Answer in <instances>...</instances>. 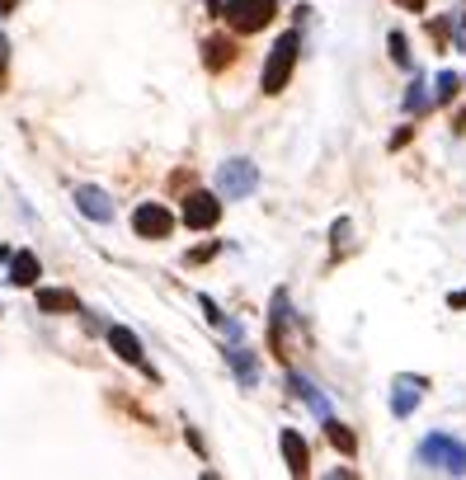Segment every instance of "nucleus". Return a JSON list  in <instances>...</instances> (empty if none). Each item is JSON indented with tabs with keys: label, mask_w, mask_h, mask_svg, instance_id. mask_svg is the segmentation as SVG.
Returning <instances> with one entry per match:
<instances>
[{
	"label": "nucleus",
	"mask_w": 466,
	"mask_h": 480,
	"mask_svg": "<svg viewBox=\"0 0 466 480\" xmlns=\"http://www.w3.org/2000/svg\"><path fill=\"white\" fill-rule=\"evenodd\" d=\"M297 47H301V34L297 28H288V34L268 47V62H264V95H283L288 90V80H292V66H297Z\"/></svg>",
	"instance_id": "1"
},
{
	"label": "nucleus",
	"mask_w": 466,
	"mask_h": 480,
	"mask_svg": "<svg viewBox=\"0 0 466 480\" xmlns=\"http://www.w3.org/2000/svg\"><path fill=\"white\" fill-rule=\"evenodd\" d=\"M420 466L429 471H452V475H466V447L452 438V434H429L420 443Z\"/></svg>",
	"instance_id": "2"
},
{
	"label": "nucleus",
	"mask_w": 466,
	"mask_h": 480,
	"mask_svg": "<svg viewBox=\"0 0 466 480\" xmlns=\"http://www.w3.org/2000/svg\"><path fill=\"white\" fill-rule=\"evenodd\" d=\"M255 189H259V169L245 160V156H236V160H227V165H217V198L236 203V198H250Z\"/></svg>",
	"instance_id": "3"
},
{
	"label": "nucleus",
	"mask_w": 466,
	"mask_h": 480,
	"mask_svg": "<svg viewBox=\"0 0 466 480\" xmlns=\"http://www.w3.org/2000/svg\"><path fill=\"white\" fill-rule=\"evenodd\" d=\"M279 0H227V24L236 34H259L264 24H273Z\"/></svg>",
	"instance_id": "4"
},
{
	"label": "nucleus",
	"mask_w": 466,
	"mask_h": 480,
	"mask_svg": "<svg viewBox=\"0 0 466 480\" xmlns=\"http://www.w3.org/2000/svg\"><path fill=\"white\" fill-rule=\"evenodd\" d=\"M179 217H184L188 231H212V226L222 221V198L208 193V189H194V193L184 198V212Z\"/></svg>",
	"instance_id": "5"
},
{
	"label": "nucleus",
	"mask_w": 466,
	"mask_h": 480,
	"mask_svg": "<svg viewBox=\"0 0 466 480\" xmlns=\"http://www.w3.org/2000/svg\"><path fill=\"white\" fill-rule=\"evenodd\" d=\"M108 349H114L127 367H137V373H147V377L156 382V367H151L147 353H142V339H137L127 325H108Z\"/></svg>",
	"instance_id": "6"
},
{
	"label": "nucleus",
	"mask_w": 466,
	"mask_h": 480,
	"mask_svg": "<svg viewBox=\"0 0 466 480\" xmlns=\"http://www.w3.org/2000/svg\"><path fill=\"white\" fill-rule=\"evenodd\" d=\"M132 231L142 240H166L175 231V217H170V208H160V203H142L132 212Z\"/></svg>",
	"instance_id": "7"
},
{
	"label": "nucleus",
	"mask_w": 466,
	"mask_h": 480,
	"mask_svg": "<svg viewBox=\"0 0 466 480\" xmlns=\"http://www.w3.org/2000/svg\"><path fill=\"white\" fill-rule=\"evenodd\" d=\"M76 212H86L90 221H114V198H108L104 189H95V184H80L76 189Z\"/></svg>",
	"instance_id": "8"
},
{
	"label": "nucleus",
	"mask_w": 466,
	"mask_h": 480,
	"mask_svg": "<svg viewBox=\"0 0 466 480\" xmlns=\"http://www.w3.org/2000/svg\"><path fill=\"white\" fill-rule=\"evenodd\" d=\"M420 391H424V377H396V391H391V410H396V419H410V414H415Z\"/></svg>",
	"instance_id": "9"
},
{
	"label": "nucleus",
	"mask_w": 466,
	"mask_h": 480,
	"mask_svg": "<svg viewBox=\"0 0 466 480\" xmlns=\"http://www.w3.org/2000/svg\"><path fill=\"white\" fill-rule=\"evenodd\" d=\"M279 443H283L288 471H292V475H307V471H311V452H307V443H301V434H297V429H283Z\"/></svg>",
	"instance_id": "10"
},
{
	"label": "nucleus",
	"mask_w": 466,
	"mask_h": 480,
	"mask_svg": "<svg viewBox=\"0 0 466 480\" xmlns=\"http://www.w3.org/2000/svg\"><path fill=\"white\" fill-rule=\"evenodd\" d=\"M38 278H43L38 254H34V250H15V254H10V282H15V288H34Z\"/></svg>",
	"instance_id": "11"
},
{
	"label": "nucleus",
	"mask_w": 466,
	"mask_h": 480,
	"mask_svg": "<svg viewBox=\"0 0 466 480\" xmlns=\"http://www.w3.org/2000/svg\"><path fill=\"white\" fill-rule=\"evenodd\" d=\"M76 292L71 288H38V311H47V316H66V311H76Z\"/></svg>",
	"instance_id": "12"
},
{
	"label": "nucleus",
	"mask_w": 466,
	"mask_h": 480,
	"mask_svg": "<svg viewBox=\"0 0 466 480\" xmlns=\"http://www.w3.org/2000/svg\"><path fill=\"white\" fill-rule=\"evenodd\" d=\"M227 363L236 367V377H240V386H255V382H259V363H255V353H250V349H245V344L227 349Z\"/></svg>",
	"instance_id": "13"
},
{
	"label": "nucleus",
	"mask_w": 466,
	"mask_h": 480,
	"mask_svg": "<svg viewBox=\"0 0 466 480\" xmlns=\"http://www.w3.org/2000/svg\"><path fill=\"white\" fill-rule=\"evenodd\" d=\"M203 62H208V71L231 66V62H236V43H231V38H208V43H203Z\"/></svg>",
	"instance_id": "14"
},
{
	"label": "nucleus",
	"mask_w": 466,
	"mask_h": 480,
	"mask_svg": "<svg viewBox=\"0 0 466 480\" xmlns=\"http://www.w3.org/2000/svg\"><path fill=\"white\" fill-rule=\"evenodd\" d=\"M288 386H292V395H297V401H307V405H311L320 419L330 414V401H325V395H320V391H316L307 377H297V373H292V377H288Z\"/></svg>",
	"instance_id": "15"
},
{
	"label": "nucleus",
	"mask_w": 466,
	"mask_h": 480,
	"mask_svg": "<svg viewBox=\"0 0 466 480\" xmlns=\"http://www.w3.org/2000/svg\"><path fill=\"white\" fill-rule=\"evenodd\" d=\"M288 321H292L288 292H273V316H268V325H273V349H283V330H288Z\"/></svg>",
	"instance_id": "16"
},
{
	"label": "nucleus",
	"mask_w": 466,
	"mask_h": 480,
	"mask_svg": "<svg viewBox=\"0 0 466 480\" xmlns=\"http://www.w3.org/2000/svg\"><path fill=\"white\" fill-rule=\"evenodd\" d=\"M325 438H330V443L344 452V457H353V452H359V438L349 434V424H339V419H330V414H325Z\"/></svg>",
	"instance_id": "17"
},
{
	"label": "nucleus",
	"mask_w": 466,
	"mask_h": 480,
	"mask_svg": "<svg viewBox=\"0 0 466 480\" xmlns=\"http://www.w3.org/2000/svg\"><path fill=\"white\" fill-rule=\"evenodd\" d=\"M457 90H461V76L443 71V76H438V95H433V104H452V99H457Z\"/></svg>",
	"instance_id": "18"
},
{
	"label": "nucleus",
	"mask_w": 466,
	"mask_h": 480,
	"mask_svg": "<svg viewBox=\"0 0 466 480\" xmlns=\"http://www.w3.org/2000/svg\"><path fill=\"white\" fill-rule=\"evenodd\" d=\"M429 104H433V99L424 95V80H415V85H410V95H405V108H410V113H424Z\"/></svg>",
	"instance_id": "19"
},
{
	"label": "nucleus",
	"mask_w": 466,
	"mask_h": 480,
	"mask_svg": "<svg viewBox=\"0 0 466 480\" xmlns=\"http://www.w3.org/2000/svg\"><path fill=\"white\" fill-rule=\"evenodd\" d=\"M387 43H391V56H396V66H410V43H405V34H391Z\"/></svg>",
	"instance_id": "20"
},
{
	"label": "nucleus",
	"mask_w": 466,
	"mask_h": 480,
	"mask_svg": "<svg viewBox=\"0 0 466 480\" xmlns=\"http://www.w3.org/2000/svg\"><path fill=\"white\" fill-rule=\"evenodd\" d=\"M5 66H10V38L0 34V90H5Z\"/></svg>",
	"instance_id": "21"
},
{
	"label": "nucleus",
	"mask_w": 466,
	"mask_h": 480,
	"mask_svg": "<svg viewBox=\"0 0 466 480\" xmlns=\"http://www.w3.org/2000/svg\"><path fill=\"white\" fill-rule=\"evenodd\" d=\"M217 250H222V245H217V240H212V245H198L194 254H188V264H203V260H212V254H217Z\"/></svg>",
	"instance_id": "22"
},
{
	"label": "nucleus",
	"mask_w": 466,
	"mask_h": 480,
	"mask_svg": "<svg viewBox=\"0 0 466 480\" xmlns=\"http://www.w3.org/2000/svg\"><path fill=\"white\" fill-rule=\"evenodd\" d=\"M184 438H188V447H194V452H198V457H203V452H208V447H203V438H198V429H194V424H188V429H184Z\"/></svg>",
	"instance_id": "23"
},
{
	"label": "nucleus",
	"mask_w": 466,
	"mask_h": 480,
	"mask_svg": "<svg viewBox=\"0 0 466 480\" xmlns=\"http://www.w3.org/2000/svg\"><path fill=\"white\" fill-rule=\"evenodd\" d=\"M396 5H400V10H410V15H420V10H424V0H396Z\"/></svg>",
	"instance_id": "24"
},
{
	"label": "nucleus",
	"mask_w": 466,
	"mask_h": 480,
	"mask_svg": "<svg viewBox=\"0 0 466 480\" xmlns=\"http://www.w3.org/2000/svg\"><path fill=\"white\" fill-rule=\"evenodd\" d=\"M19 10V0H0V15H15Z\"/></svg>",
	"instance_id": "25"
},
{
	"label": "nucleus",
	"mask_w": 466,
	"mask_h": 480,
	"mask_svg": "<svg viewBox=\"0 0 466 480\" xmlns=\"http://www.w3.org/2000/svg\"><path fill=\"white\" fill-rule=\"evenodd\" d=\"M448 301H452V306H466V292H452Z\"/></svg>",
	"instance_id": "26"
}]
</instances>
